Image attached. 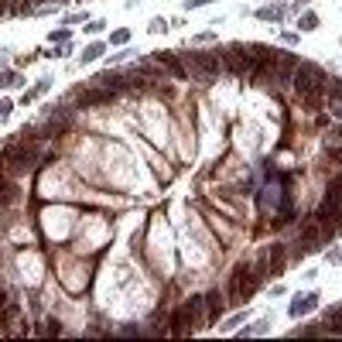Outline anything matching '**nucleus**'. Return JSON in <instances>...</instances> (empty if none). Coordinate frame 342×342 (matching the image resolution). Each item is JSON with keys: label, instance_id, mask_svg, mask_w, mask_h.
Wrapping results in <instances>:
<instances>
[{"label": "nucleus", "instance_id": "f257e3e1", "mask_svg": "<svg viewBox=\"0 0 342 342\" xmlns=\"http://www.w3.org/2000/svg\"><path fill=\"white\" fill-rule=\"evenodd\" d=\"M325 72H322L319 65H311V62H298V68H295V89H298V96L305 103H319L322 96H325Z\"/></svg>", "mask_w": 342, "mask_h": 342}, {"label": "nucleus", "instance_id": "f03ea898", "mask_svg": "<svg viewBox=\"0 0 342 342\" xmlns=\"http://www.w3.org/2000/svg\"><path fill=\"white\" fill-rule=\"evenodd\" d=\"M260 277H263V267H236L233 271V281H229V295H233V301H250L253 291H257V284H260Z\"/></svg>", "mask_w": 342, "mask_h": 342}, {"label": "nucleus", "instance_id": "7ed1b4c3", "mask_svg": "<svg viewBox=\"0 0 342 342\" xmlns=\"http://www.w3.org/2000/svg\"><path fill=\"white\" fill-rule=\"evenodd\" d=\"M219 68H223V58L212 52H185V72H192L195 79H216Z\"/></svg>", "mask_w": 342, "mask_h": 342}, {"label": "nucleus", "instance_id": "20e7f679", "mask_svg": "<svg viewBox=\"0 0 342 342\" xmlns=\"http://www.w3.org/2000/svg\"><path fill=\"white\" fill-rule=\"evenodd\" d=\"M4 164H7V171H14V175L31 171L34 168V151H31V144L24 140V144H11V148H4Z\"/></svg>", "mask_w": 342, "mask_h": 342}, {"label": "nucleus", "instance_id": "39448f33", "mask_svg": "<svg viewBox=\"0 0 342 342\" xmlns=\"http://www.w3.org/2000/svg\"><path fill=\"white\" fill-rule=\"evenodd\" d=\"M72 96H79L82 106H100V103H113L116 89H110V86H92V89H72Z\"/></svg>", "mask_w": 342, "mask_h": 342}, {"label": "nucleus", "instance_id": "423d86ee", "mask_svg": "<svg viewBox=\"0 0 342 342\" xmlns=\"http://www.w3.org/2000/svg\"><path fill=\"white\" fill-rule=\"evenodd\" d=\"M223 65H226L229 72H236V76H247V72H250V58L243 55L239 41H236V45H229L226 52H223Z\"/></svg>", "mask_w": 342, "mask_h": 342}, {"label": "nucleus", "instance_id": "0eeeda50", "mask_svg": "<svg viewBox=\"0 0 342 342\" xmlns=\"http://www.w3.org/2000/svg\"><path fill=\"white\" fill-rule=\"evenodd\" d=\"M72 120H76V113H72L68 106H62V110H55V113H48V127H52V134L68 130V127H72Z\"/></svg>", "mask_w": 342, "mask_h": 342}, {"label": "nucleus", "instance_id": "6e6552de", "mask_svg": "<svg viewBox=\"0 0 342 342\" xmlns=\"http://www.w3.org/2000/svg\"><path fill=\"white\" fill-rule=\"evenodd\" d=\"M315 308H319V298H315V295H305V298H298V301H291V315H295V319H301V315L315 311Z\"/></svg>", "mask_w": 342, "mask_h": 342}, {"label": "nucleus", "instance_id": "1a4fd4ad", "mask_svg": "<svg viewBox=\"0 0 342 342\" xmlns=\"http://www.w3.org/2000/svg\"><path fill=\"white\" fill-rule=\"evenodd\" d=\"M158 62L168 68L171 76H178V79H182V76H188V72H185V62H178L175 55H158Z\"/></svg>", "mask_w": 342, "mask_h": 342}, {"label": "nucleus", "instance_id": "9d476101", "mask_svg": "<svg viewBox=\"0 0 342 342\" xmlns=\"http://www.w3.org/2000/svg\"><path fill=\"white\" fill-rule=\"evenodd\" d=\"M205 308H209V319H216L219 311L226 308V301L219 298V291H209V295H205Z\"/></svg>", "mask_w": 342, "mask_h": 342}, {"label": "nucleus", "instance_id": "9b49d317", "mask_svg": "<svg viewBox=\"0 0 342 342\" xmlns=\"http://www.w3.org/2000/svg\"><path fill=\"white\" fill-rule=\"evenodd\" d=\"M103 52H106V45H100V41H92V45L86 48V52H82V65H86V62H96V58H100Z\"/></svg>", "mask_w": 342, "mask_h": 342}, {"label": "nucleus", "instance_id": "f8f14e48", "mask_svg": "<svg viewBox=\"0 0 342 342\" xmlns=\"http://www.w3.org/2000/svg\"><path fill=\"white\" fill-rule=\"evenodd\" d=\"M21 76L17 72H0V89H14V86H21Z\"/></svg>", "mask_w": 342, "mask_h": 342}, {"label": "nucleus", "instance_id": "ddd939ff", "mask_svg": "<svg viewBox=\"0 0 342 342\" xmlns=\"http://www.w3.org/2000/svg\"><path fill=\"white\" fill-rule=\"evenodd\" d=\"M319 28V17L315 14H301V31H315Z\"/></svg>", "mask_w": 342, "mask_h": 342}, {"label": "nucleus", "instance_id": "4468645a", "mask_svg": "<svg viewBox=\"0 0 342 342\" xmlns=\"http://www.w3.org/2000/svg\"><path fill=\"white\" fill-rule=\"evenodd\" d=\"M110 41H113V45H127V41H130V31H127V28H120V31L110 34Z\"/></svg>", "mask_w": 342, "mask_h": 342}, {"label": "nucleus", "instance_id": "2eb2a0df", "mask_svg": "<svg viewBox=\"0 0 342 342\" xmlns=\"http://www.w3.org/2000/svg\"><path fill=\"white\" fill-rule=\"evenodd\" d=\"M281 14H284L281 7H263V11H260V17H263V21H277Z\"/></svg>", "mask_w": 342, "mask_h": 342}, {"label": "nucleus", "instance_id": "dca6fc26", "mask_svg": "<svg viewBox=\"0 0 342 342\" xmlns=\"http://www.w3.org/2000/svg\"><path fill=\"white\" fill-rule=\"evenodd\" d=\"M7 11H11V14H21V11H28V0H11V4H7Z\"/></svg>", "mask_w": 342, "mask_h": 342}, {"label": "nucleus", "instance_id": "f3484780", "mask_svg": "<svg viewBox=\"0 0 342 342\" xmlns=\"http://www.w3.org/2000/svg\"><path fill=\"white\" fill-rule=\"evenodd\" d=\"M11 110H14L11 100H0V120H4V116H11Z\"/></svg>", "mask_w": 342, "mask_h": 342}, {"label": "nucleus", "instance_id": "a211bd4d", "mask_svg": "<svg viewBox=\"0 0 342 342\" xmlns=\"http://www.w3.org/2000/svg\"><path fill=\"white\" fill-rule=\"evenodd\" d=\"M86 31H92V34L103 31V21H89V24H86Z\"/></svg>", "mask_w": 342, "mask_h": 342}, {"label": "nucleus", "instance_id": "6ab92c4d", "mask_svg": "<svg viewBox=\"0 0 342 342\" xmlns=\"http://www.w3.org/2000/svg\"><path fill=\"white\" fill-rule=\"evenodd\" d=\"M205 4H212V0H188L185 7H205Z\"/></svg>", "mask_w": 342, "mask_h": 342}, {"label": "nucleus", "instance_id": "aec40b11", "mask_svg": "<svg viewBox=\"0 0 342 342\" xmlns=\"http://www.w3.org/2000/svg\"><path fill=\"white\" fill-rule=\"evenodd\" d=\"M4 11H7V0H0V14H4Z\"/></svg>", "mask_w": 342, "mask_h": 342}]
</instances>
